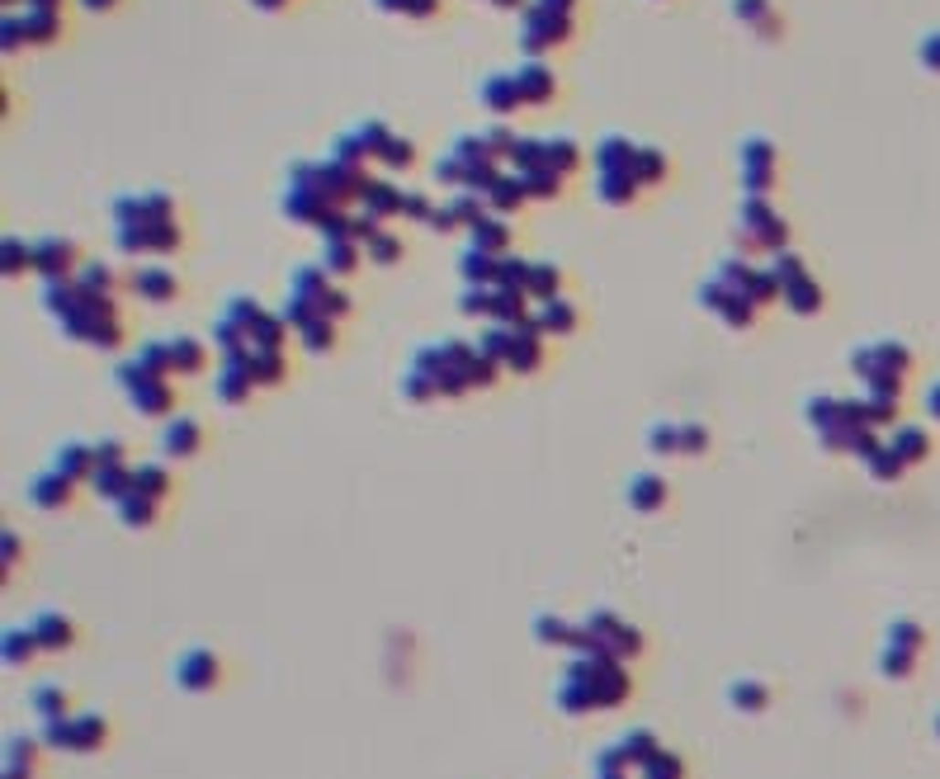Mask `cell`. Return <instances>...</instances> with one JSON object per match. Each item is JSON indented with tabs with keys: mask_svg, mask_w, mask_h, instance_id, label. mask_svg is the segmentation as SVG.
Masks as SVG:
<instances>
[{
	"mask_svg": "<svg viewBox=\"0 0 940 779\" xmlns=\"http://www.w3.org/2000/svg\"><path fill=\"white\" fill-rule=\"evenodd\" d=\"M700 298H704V308H709V312H718V317H723L728 326H737V331L756 321V302L746 298L742 289H733V284H704Z\"/></svg>",
	"mask_w": 940,
	"mask_h": 779,
	"instance_id": "obj_1",
	"label": "cell"
},
{
	"mask_svg": "<svg viewBox=\"0 0 940 779\" xmlns=\"http://www.w3.org/2000/svg\"><path fill=\"white\" fill-rule=\"evenodd\" d=\"M175 680H180V690H217L223 685V661H217L208 647H195V652H185L180 657V666H175Z\"/></svg>",
	"mask_w": 940,
	"mask_h": 779,
	"instance_id": "obj_2",
	"label": "cell"
},
{
	"mask_svg": "<svg viewBox=\"0 0 940 779\" xmlns=\"http://www.w3.org/2000/svg\"><path fill=\"white\" fill-rule=\"evenodd\" d=\"M567 34H572V15H558V10L534 5L530 19H524V47H530V52H539V47H548V43H563Z\"/></svg>",
	"mask_w": 940,
	"mask_h": 779,
	"instance_id": "obj_3",
	"label": "cell"
},
{
	"mask_svg": "<svg viewBox=\"0 0 940 779\" xmlns=\"http://www.w3.org/2000/svg\"><path fill=\"white\" fill-rule=\"evenodd\" d=\"M742 217H746V232H752V241H761L766 250H780L785 241H789V232H785V222L770 213L761 199H746V208H742Z\"/></svg>",
	"mask_w": 940,
	"mask_h": 779,
	"instance_id": "obj_4",
	"label": "cell"
},
{
	"mask_svg": "<svg viewBox=\"0 0 940 779\" xmlns=\"http://www.w3.org/2000/svg\"><path fill=\"white\" fill-rule=\"evenodd\" d=\"M34 633H38L43 652H67V647L76 643V624H71V619H62V615H52V609L34 619Z\"/></svg>",
	"mask_w": 940,
	"mask_h": 779,
	"instance_id": "obj_5",
	"label": "cell"
},
{
	"mask_svg": "<svg viewBox=\"0 0 940 779\" xmlns=\"http://www.w3.org/2000/svg\"><path fill=\"white\" fill-rule=\"evenodd\" d=\"M132 289L143 293V298H152V302H171V298L180 293V279H175L171 269H161V265H147V269H137Z\"/></svg>",
	"mask_w": 940,
	"mask_h": 779,
	"instance_id": "obj_6",
	"label": "cell"
},
{
	"mask_svg": "<svg viewBox=\"0 0 940 779\" xmlns=\"http://www.w3.org/2000/svg\"><path fill=\"white\" fill-rule=\"evenodd\" d=\"M628 506L639 511V515L661 511V506H667V482H661L657 472H643V478H633V487H628Z\"/></svg>",
	"mask_w": 940,
	"mask_h": 779,
	"instance_id": "obj_7",
	"label": "cell"
},
{
	"mask_svg": "<svg viewBox=\"0 0 940 779\" xmlns=\"http://www.w3.org/2000/svg\"><path fill=\"white\" fill-rule=\"evenodd\" d=\"M165 439V454H175V458H189V454H199V444H204V430L195 421H171L161 430Z\"/></svg>",
	"mask_w": 940,
	"mask_h": 779,
	"instance_id": "obj_8",
	"label": "cell"
},
{
	"mask_svg": "<svg viewBox=\"0 0 940 779\" xmlns=\"http://www.w3.org/2000/svg\"><path fill=\"white\" fill-rule=\"evenodd\" d=\"M71 487H80V482H71L67 472H58V468H52L48 478H38V482H34V506H52V511H58V506H67V500L76 496Z\"/></svg>",
	"mask_w": 940,
	"mask_h": 779,
	"instance_id": "obj_9",
	"label": "cell"
},
{
	"mask_svg": "<svg viewBox=\"0 0 940 779\" xmlns=\"http://www.w3.org/2000/svg\"><path fill=\"white\" fill-rule=\"evenodd\" d=\"M246 364H251V374H256V387H269V383H284V374H289V364H284V354L280 350H246Z\"/></svg>",
	"mask_w": 940,
	"mask_h": 779,
	"instance_id": "obj_10",
	"label": "cell"
},
{
	"mask_svg": "<svg viewBox=\"0 0 940 779\" xmlns=\"http://www.w3.org/2000/svg\"><path fill=\"white\" fill-rule=\"evenodd\" d=\"M156 506H161V500H152V496H143V491H128V496L119 500V520L128 524V530H147V524L156 520Z\"/></svg>",
	"mask_w": 940,
	"mask_h": 779,
	"instance_id": "obj_11",
	"label": "cell"
},
{
	"mask_svg": "<svg viewBox=\"0 0 940 779\" xmlns=\"http://www.w3.org/2000/svg\"><path fill=\"white\" fill-rule=\"evenodd\" d=\"M482 100H487L491 109H502V114H511V109H520V104H524V95H520V80H515V76H491L487 86H482Z\"/></svg>",
	"mask_w": 940,
	"mask_h": 779,
	"instance_id": "obj_12",
	"label": "cell"
},
{
	"mask_svg": "<svg viewBox=\"0 0 940 779\" xmlns=\"http://www.w3.org/2000/svg\"><path fill=\"white\" fill-rule=\"evenodd\" d=\"M38 652H43V643H38L34 628H10V633H5V661H10V666H29Z\"/></svg>",
	"mask_w": 940,
	"mask_h": 779,
	"instance_id": "obj_13",
	"label": "cell"
},
{
	"mask_svg": "<svg viewBox=\"0 0 940 779\" xmlns=\"http://www.w3.org/2000/svg\"><path fill=\"white\" fill-rule=\"evenodd\" d=\"M71 260H76V250H71L67 241H48V246L34 250V265H38L43 274H52V279H62V274L71 269Z\"/></svg>",
	"mask_w": 940,
	"mask_h": 779,
	"instance_id": "obj_14",
	"label": "cell"
},
{
	"mask_svg": "<svg viewBox=\"0 0 940 779\" xmlns=\"http://www.w3.org/2000/svg\"><path fill=\"white\" fill-rule=\"evenodd\" d=\"M58 472H67L71 482H86V478H95V449H80V444H67L62 458H58Z\"/></svg>",
	"mask_w": 940,
	"mask_h": 779,
	"instance_id": "obj_15",
	"label": "cell"
},
{
	"mask_svg": "<svg viewBox=\"0 0 940 779\" xmlns=\"http://www.w3.org/2000/svg\"><path fill=\"white\" fill-rule=\"evenodd\" d=\"M785 302H789L794 312H818V308H822V293H818V284L808 279V274H798V279L785 284Z\"/></svg>",
	"mask_w": 940,
	"mask_h": 779,
	"instance_id": "obj_16",
	"label": "cell"
},
{
	"mask_svg": "<svg viewBox=\"0 0 940 779\" xmlns=\"http://www.w3.org/2000/svg\"><path fill=\"white\" fill-rule=\"evenodd\" d=\"M520 95H524V104H534V100H553V76H548V67H524L520 76Z\"/></svg>",
	"mask_w": 940,
	"mask_h": 779,
	"instance_id": "obj_17",
	"label": "cell"
},
{
	"mask_svg": "<svg viewBox=\"0 0 940 779\" xmlns=\"http://www.w3.org/2000/svg\"><path fill=\"white\" fill-rule=\"evenodd\" d=\"M354 265H359V246L350 237H331L326 241V269L331 274H350Z\"/></svg>",
	"mask_w": 940,
	"mask_h": 779,
	"instance_id": "obj_18",
	"label": "cell"
},
{
	"mask_svg": "<svg viewBox=\"0 0 940 779\" xmlns=\"http://www.w3.org/2000/svg\"><path fill=\"white\" fill-rule=\"evenodd\" d=\"M34 709H38L43 722H62V718H71V713H67V694H62L58 685H38V690H34Z\"/></svg>",
	"mask_w": 940,
	"mask_h": 779,
	"instance_id": "obj_19",
	"label": "cell"
},
{
	"mask_svg": "<svg viewBox=\"0 0 940 779\" xmlns=\"http://www.w3.org/2000/svg\"><path fill=\"white\" fill-rule=\"evenodd\" d=\"M733 704H737L742 713H761V709L770 704V690H766L761 680H737V685H733Z\"/></svg>",
	"mask_w": 940,
	"mask_h": 779,
	"instance_id": "obj_20",
	"label": "cell"
},
{
	"mask_svg": "<svg viewBox=\"0 0 940 779\" xmlns=\"http://www.w3.org/2000/svg\"><path fill=\"white\" fill-rule=\"evenodd\" d=\"M165 487H171V478L156 468V463H143V468H132V491H143V496H152V500H161L165 496Z\"/></svg>",
	"mask_w": 940,
	"mask_h": 779,
	"instance_id": "obj_21",
	"label": "cell"
},
{
	"mask_svg": "<svg viewBox=\"0 0 940 779\" xmlns=\"http://www.w3.org/2000/svg\"><path fill=\"white\" fill-rule=\"evenodd\" d=\"M619 746L628 751V761L639 765V770H643V765H648V761L657 756V751H661V746H657V737H652L648 728H633V732H628V737H624Z\"/></svg>",
	"mask_w": 940,
	"mask_h": 779,
	"instance_id": "obj_22",
	"label": "cell"
},
{
	"mask_svg": "<svg viewBox=\"0 0 940 779\" xmlns=\"http://www.w3.org/2000/svg\"><path fill=\"white\" fill-rule=\"evenodd\" d=\"M204 345L199 341H171V374H189V369H204Z\"/></svg>",
	"mask_w": 940,
	"mask_h": 779,
	"instance_id": "obj_23",
	"label": "cell"
},
{
	"mask_svg": "<svg viewBox=\"0 0 940 779\" xmlns=\"http://www.w3.org/2000/svg\"><path fill=\"white\" fill-rule=\"evenodd\" d=\"M572 624H563V619H553V615H544V619H534V637L544 647H572Z\"/></svg>",
	"mask_w": 940,
	"mask_h": 779,
	"instance_id": "obj_24",
	"label": "cell"
},
{
	"mask_svg": "<svg viewBox=\"0 0 940 779\" xmlns=\"http://www.w3.org/2000/svg\"><path fill=\"white\" fill-rule=\"evenodd\" d=\"M558 284H563V274L553 265H530V284H524V293H539V302H548V298H558Z\"/></svg>",
	"mask_w": 940,
	"mask_h": 779,
	"instance_id": "obj_25",
	"label": "cell"
},
{
	"mask_svg": "<svg viewBox=\"0 0 940 779\" xmlns=\"http://www.w3.org/2000/svg\"><path fill=\"white\" fill-rule=\"evenodd\" d=\"M643 779H685V761L676 751H657V756L643 765Z\"/></svg>",
	"mask_w": 940,
	"mask_h": 779,
	"instance_id": "obj_26",
	"label": "cell"
},
{
	"mask_svg": "<svg viewBox=\"0 0 940 779\" xmlns=\"http://www.w3.org/2000/svg\"><path fill=\"white\" fill-rule=\"evenodd\" d=\"M473 246L491 250V256H502V246H506V227H502V222H491V217H478V222H473Z\"/></svg>",
	"mask_w": 940,
	"mask_h": 779,
	"instance_id": "obj_27",
	"label": "cell"
},
{
	"mask_svg": "<svg viewBox=\"0 0 940 779\" xmlns=\"http://www.w3.org/2000/svg\"><path fill=\"white\" fill-rule=\"evenodd\" d=\"M24 29H29V38H34V43H48V38H58V34H62V19L52 15V10H48V15H43V10H34L29 19H24Z\"/></svg>",
	"mask_w": 940,
	"mask_h": 779,
	"instance_id": "obj_28",
	"label": "cell"
},
{
	"mask_svg": "<svg viewBox=\"0 0 940 779\" xmlns=\"http://www.w3.org/2000/svg\"><path fill=\"white\" fill-rule=\"evenodd\" d=\"M369 256H374V260H383V265H393V260H402V241H397V237H388V232L378 227V232L369 237Z\"/></svg>",
	"mask_w": 940,
	"mask_h": 779,
	"instance_id": "obj_29",
	"label": "cell"
},
{
	"mask_svg": "<svg viewBox=\"0 0 940 779\" xmlns=\"http://www.w3.org/2000/svg\"><path fill=\"white\" fill-rule=\"evenodd\" d=\"M893 454H898V458H907V463H912V458H926V435H912V430H903V435H898V444H893Z\"/></svg>",
	"mask_w": 940,
	"mask_h": 779,
	"instance_id": "obj_30",
	"label": "cell"
},
{
	"mask_svg": "<svg viewBox=\"0 0 940 779\" xmlns=\"http://www.w3.org/2000/svg\"><path fill=\"white\" fill-rule=\"evenodd\" d=\"M709 449V430L704 426H681V454H704Z\"/></svg>",
	"mask_w": 940,
	"mask_h": 779,
	"instance_id": "obj_31",
	"label": "cell"
},
{
	"mask_svg": "<svg viewBox=\"0 0 940 779\" xmlns=\"http://www.w3.org/2000/svg\"><path fill=\"white\" fill-rule=\"evenodd\" d=\"M34 265V250H24L19 241H5V274H24Z\"/></svg>",
	"mask_w": 940,
	"mask_h": 779,
	"instance_id": "obj_32",
	"label": "cell"
},
{
	"mask_svg": "<svg viewBox=\"0 0 940 779\" xmlns=\"http://www.w3.org/2000/svg\"><path fill=\"white\" fill-rule=\"evenodd\" d=\"M903 463H907V458H893V449H879V458H874L870 468L879 472V478H898V472H903Z\"/></svg>",
	"mask_w": 940,
	"mask_h": 779,
	"instance_id": "obj_33",
	"label": "cell"
},
{
	"mask_svg": "<svg viewBox=\"0 0 940 779\" xmlns=\"http://www.w3.org/2000/svg\"><path fill=\"white\" fill-rule=\"evenodd\" d=\"M737 15H742V19H752V24H761V29H766V15H770V5H766V0H737Z\"/></svg>",
	"mask_w": 940,
	"mask_h": 779,
	"instance_id": "obj_34",
	"label": "cell"
},
{
	"mask_svg": "<svg viewBox=\"0 0 940 779\" xmlns=\"http://www.w3.org/2000/svg\"><path fill=\"white\" fill-rule=\"evenodd\" d=\"M439 10V0H407L402 15H435Z\"/></svg>",
	"mask_w": 940,
	"mask_h": 779,
	"instance_id": "obj_35",
	"label": "cell"
},
{
	"mask_svg": "<svg viewBox=\"0 0 940 779\" xmlns=\"http://www.w3.org/2000/svg\"><path fill=\"white\" fill-rule=\"evenodd\" d=\"M19 553H24V548H19V539H10V534H5V567H15V563H19Z\"/></svg>",
	"mask_w": 940,
	"mask_h": 779,
	"instance_id": "obj_36",
	"label": "cell"
},
{
	"mask_svg": "<svg viewBox=\"0 0 940 779\" xmlns=\"http://www.w3.org/2000/svg\"><path fill=\"white\" fill-rule=\"evenodd\" d=\"M544 10H558V15H572V0H539Z\"/></svg>",
	"mask_w": 940,
	"mask_h": 779,
	"instance_id": "obj_37",
	"label": "cell"
},
{
	"mask_svg": "<svg viewBox=\"0 0 940 779\" xmlns=\"http://www.w3.org/2000/svg\"><path fill=\"white\" fill-rule=\"evenodd\" d=\"M86 5H90V10H109V5H114V0H86Z\"/></svg>",
	"mask_w": 940,
	"mask_h": 779,
	"instance_id": "obj_38",
	"label": "cell"
},
{
	"mask_svg": "<svg viewBox=\"0 0 940 779\" xmlns=\"http://www.w3.org/2000/svg\"><path fill=\"white\" fill-rule=\"evenodd\" d=\"M491 5H520V0H491Z\"/></svg>",
	"mask_w": 940,
	"mask_h": 779,
	"instance_id": "obj_39",
	"label": "cell"
},
{
	"mask_svg": "<svg viewBox=\"0 0 940 779\" xmlns=\"http://www.w3.org/2000/svg\"><path fill=\"white\" fill-rule=\"evenodd\" d=\"M596 779H624V770H619V774H596Z\"/></svg>",
	"mask_w": 940,
	"mask_h": 779,
	"instance_id": "obj_40",
	"label": "cell"
}]
</instances>
